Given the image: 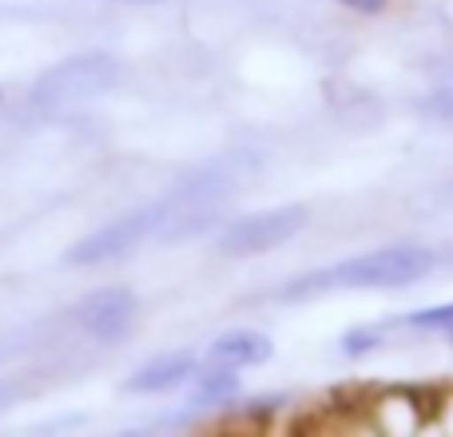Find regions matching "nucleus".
<instances>
[{"instance_id": "obj_5", "label": "nucleus", "mask_w": 453, "mask_h": 437, "mask_svg": "<svg viewBox=\"0 0 453 437\" xmlns=\"http://www.w3.org/2000/svg\"><path fill=\"white\" fill-rule=\"evenodd\" d=\"M80 326L96 338V342H119L132 330L135 318V295L127 287H104L92 290L84 303L76 306Z\"/></svg>"}, {"instance_id": "obj_6", "label": "nucleus", "mask_w": 453, "mask_h": 437, "mask_svg": "<svg viewBox=\"0 0 453 437\" xmlns=\"http://www.w3.org/2000/svg\"><path fill=\"white\" fill-rule=\"evenodd\" d=\"M211 362L215 366H258L274 354V342L263 330H226L211 342Z\"/></svg>"}, {"instance_id": "obj_10", "label": "nucleus", "mask_w": 453, "mask_h": 437, "mask_svg": "<svg viewBox=\"0 0 453 437\" xmlns=\"http://www.w3.org/2000/svg\"><path fill=\"white\" fill-rule=\"evenodd\" d=\"M422 108L434 111V116H441V119H453V88H446V92L434 96V100H426Z\"/></svg>"}, {"instance_id": "obj_12", "label": "nucleus", "mask_w": 453, "mask_h": 437, "mask_svg": "<svg viewBox=\"0 0 453 437\" xmlns=\"http://www.w3.org/2000/svg\"><path fill=\"white\" fill-rule=\"evenodd\" d=\"M446 338H449V346H453V326H449V330H446Z\"/></svg>"}, {"instance_id": "obj_7", "label": "nucleus", "mask_w": 453, "mask_h": 437, "mask_svg": "<svg viewBox=\"0 0 453 437\" xmlns=\"http://www.w3.org/2000/svg\"><path fill=\"white\" fill-rule=\"evenodd\" d=\"M191 374H196V354H188V350L164 354V358L148 362L143 370H135V374L127 378V394H164V390H172V386L188 382Z\"/></svg>"}, {"instance_id": "obj_3", "label": "nucleus", "mask_w": 453, "mask_h": 437, "mask_svg": "<svg viewBox=\"0 0 453 437\" xmlns=\"http://www.w3.org/2000/svg\"><path fill=\"white\" fill-rule=\"evenodd\" d=\"M306 223H311L306 207H298V203L271 207V211H255V215H242V218H234V223H226L215 247H219V255H226V258L266 255V250L287 247Z\"/></svg>"}, {"instance_id": "obj_4", "label": "nucleus", "mask_w": 453, "mask_h": 437, "mask_svg": "<svg viewBox=\"0 0 453 437\" xmlns=\"http://www.w3.org/2000/svg\"><path fill=\"white\" fill-rule=\"evenodd\" d=\"M164 218H167V203L127 211V215L111 218V223H104L100 231H92L88 239H80L76 247H68L64 263H68V266H100V263H111V258L127 255L132 247H140L148 234H156Z\"/></svg>"}, {"instance_id": "obj_11", "label": "nucleus", "mask_w": 453, "mask_h": 437, "mask_svg": "<svg viewBox=\"0 0 453 437\" xmlns=\"http://www.w3.org/2000/svg\"><path fill=\"white\" fill-rule=\"evenodd\" d=\"M338 4H346L350 12H362V16H378L390 0H338Z\"/></svg>"}, {"instance_id": "obj_9", "label": "nucleus", "mask_w": 453, "mask_h": 437, "mask_svg": "<svg viewBox=\"0 0 453 437\" xmlns=\"http://www.w3.org/2000/svg\"><path fill=\"white\" fill-rule=\"evenodd\" d=\"M382 346V334L374 326H358L350 334H342V354L346 358H362V354H374Z\"/></svg>"}, {"instance_id": "obj_1", "label": "nucleus", "mask_w": 453, "mask_h": 437, "mask_svg": "<svg viewBox=\"0 0 453 437\" xmlns=\"http://www.w3.org/2000/svg\"><path fill=\"white\" fill-rule=\"evenodd\" d=\"M434 266H438V255L430 247H406V242L402 247H378L366 255L342 258L326 271L303 274L282 290V298H311L326 295V290H402L426 279Z\"/></svg>"}, {"instance_id": "obj_8", "label": "nucleus", "mask_w": 453, "mask_h": 437, "mask_svg": "<svg viewBox=\"0 0 453 437\" xmlns=\"http://www.w3.org/2000/svg\"><path fill=\"white\" fill-rule=\"evenodd\" d=\"M234 366H219L211 374L199 378V390H196V402L199 406H223L239 394V374H231Z\"/></svg>"}, {"instance_id": "obj_2", "label": "nucleus", "mask_w": 453, "mask_h": 437, "mask_svg": "<svg viewBox=\"0 0 453 437\" xmlns=\"http://www.w3.org/2000/svg\"><path fill=\"white\" fill-rule=\"evenodd\" d=\"M119 60L108 52H80L52 64L32 88V108L36 111H68L88 100H100L116 88Z\"/></svg>"}]
</instances>
